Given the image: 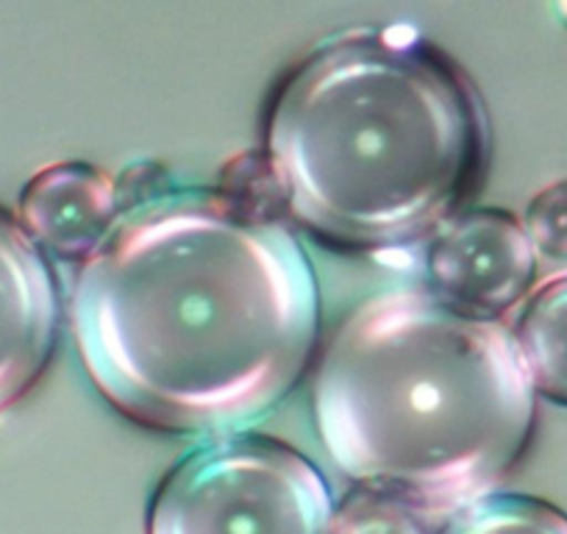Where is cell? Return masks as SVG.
<instances>
[{
  "label": "cell",
  "mask_w": 567,
  "mask_h": 534,
  "mask_svg": "<svg viewBox=\"0 0 567 534\" xmlns=\"http://www.w3.org/2000/svg\"><path fill=\"white\" fill-rule=\"evenodd\" d=\"M550 7H554L556 18H559V23L567 29V0H550Z\"/></svg>",
  "instance_id": "7c38bea8"
},
{
  "label": "cell",
  "mask_w": 567,
  "mask_h": 534,
  "mask_svg": "<svg viewBox=\"0 0 567 534\" xmlns=\"http://www.w3.org/2000/svg\"><path fill=\"white\" fill-rule=\"evenodd\" d=\"M265 162L287 212L326 243L406 248L476 193L487 117L465 70L412 29L346 31L272 90Z\"/></svg>",
  "instance_id": "7a4b0ae2"
},
{
  "label": "cell",
  "mask_w": 567,
  "mask_h": 534,
  "mask_svg": "<svg viewBox=\"0 0 567 534\" xmlns=\"http://www.w3.org/2000/svg\"><path fill=\"white\" fill-rule=\"evenodd\" d=\"M420 512L398 495L364 487L334 512L331 534H432Z\"/></svg>",
  "instance_id": "30bf717a"
},
{
  "label": "cell",
  "mask_w": 567,
  "mask_h": 534,
  "mask_svg": "<svg viewBox=\"0 0 567 534\" xmlns=\"http://www.w3.org/2000/svg\"><path fill=\"white\" fill-rule=\"evenodd\" d=\"M123 195L97 167L59 162L34 173L20 193V223L42 250L84 261L112 232Z\"/></svg>",
  "instance_id": "52a82bcc"
},
{
  "label": "cell",
  "mask_w": 567,
  "mask_h": 534,
  "mask_svg": "<svg viewBox=\"0 0 567 534\" xmlns=\"http://www.w3.org/2000/svg\"><path fill=\"white\" fill-rule=\"evenodd\" d=\"M523 228L534 250L548 259H567V182H556L534 195Z\"/></svg>",
  "instance_id": "8fae6325"
},
{
  "label": "cell",
  "mask_w": 567,
  "mask_h": 534,
  "mask_svg": "<svg viewBox=\"0 0 567 534\" xmlns=\"http://www.w3.org/2000/svg\"><path fill=\"white\" fill-rule=\"evenodd\" d=\"M334 499L318 468L272 438L220 434L162 479L148 534H331Z\"/></svg>",
  "instance_id": "277c9868"
},
{
  "label": "cell",
  "mask_w": 567,
  "mask_h": 534,
  "mask_svg": "<svg viewBox=\"0 0 567 534\" xmlns=\"http://www.w3.org/2000/svg\"><path fill=\"white\" fill-rule=\"evenodd\" d=\"M440 534H567V515L532 495L484 493L460 506Z\"/></svg>",
  "instance_id": "9c48e42d"
},
{
  "label": "cell",
  "mask_w": 567,
  "mask_h": 534,
  "mask_svg": "<svg viewBox=\"0 0 567 534\" xmlns=\"http://www.w3.org/2000/svg\"><path fill=\"white\" fill-rule=\"evenodd\" d=\"M534 390L567 407V276L545 285L523 309L515 329Z\"/></svg>",
  "instance_id": "ba28073f"
},
{
  "label": "cell",
  "mask_w": 567,
  "mask_h": 534,
  "mask_svg": "<svg viewBox=\"0 0 567 534\" xmlns=\"http://www.w3.org/2000/svg\"><path fill=\"white\" fill-rule=\"evenodd\" d=\"M434 292L484 318L515 309L537 279V250L523 223L504 209L460 212L437 228L425 254Z\"/></svg>",
  "instance_id": "5b68a950"
},
{
  "label": "cell",
  "mask_w": 567,
  "mask_h": 534,
  "mask_svg": "<svg viewBox=\"0 0 567 534\" xmlns=\"http://www.w3.org/2000/svg\"><path fill=\"white\" fill-rule=\"evenodd\" d=\"M123 195L75 276L70 324L92 384L140 427L245 432L312 362L320 285L301 239L215 187Z\"/></svg>",
  "instance_id": "6da1fadb"
},
{
  "label": "cell",
  "mask_w": 567,
  "mask_h": 534,
  "mask_svg": "<svg viewBox=\"0 0 567 534\" xmlns=\"http://www.w3.org/2000/svg\"><path fill=\"white\" fill-rule=\"evenodd\" d=\"M59 320V285L45 250L0 206V412L42 379L56 351Z\"/></svg>",
  "instance_id": "8992f818"
},
{
  "label": "cell",
  "mask_w": 567,
  "mask_h": 534,
  "mask_svg": "<svg viewBox=\"0 0 567 534\" xmlns=\"http://www.w3.org/2000/svg\"><path fill=\"white\" fill-rule=\"evenodd\" d=\"M312 415L348 479L434 512L465 506L517 465L537 390L498 318L437 292L390 290L331 335Z\"/></svg>",
  "instance_id": "3957f363"
}]
</instances>
